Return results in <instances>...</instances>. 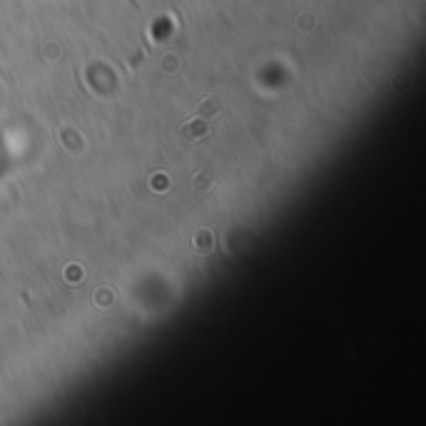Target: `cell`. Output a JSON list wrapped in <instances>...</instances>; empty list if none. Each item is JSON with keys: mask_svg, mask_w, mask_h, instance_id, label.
Returning a JSON list of instances; mask_svg holds the SVG:
<instances>
[{"mask_svg": "<svg viewBox=\"0 0 426 426\" xmlns=\"http://www.w3.org/2000/svg\"><path fill=\"white\" fill-rule=\"evenodd\" d=\"M207 132H210V125H207L205 118L189 120V123L184 125L182 130H180V135H182L184 142H197V140H202V137H207Z\"/></svg>", "mask_w": 426, "mask_h": 426, "instance_id": "obj_1", "label": "cell"}, {"mask_svg": "<svg viewBox=\"0 0 426 426\" xmlns=\"http://www.w3.org/2000/svg\"><path fill=\"white\" fill-rule=\"evenodd\" d=\"M217 110H220V100H217V97H210V100L200 108V118L212 120L217 115Z\"/></svg>", "mask_w": 426, "mask_h": 426, "instance_id": "obj_2", "label": "cell"}, {"mask_svg": "<svg viewBox=\"0 0 426 426\" xmlns=\"http://www.w3.org/2000/svg\"><path fill=\"white\" fill-rule=\"evenodd\" d=\"M197 237H200V249H210V244H212V234L210 232H200L197 234Z\"/></svg>", "mask_w": 426, "mask_h": 426, "instance_id": "obj_3", "label": "cell"}]
</instances>
